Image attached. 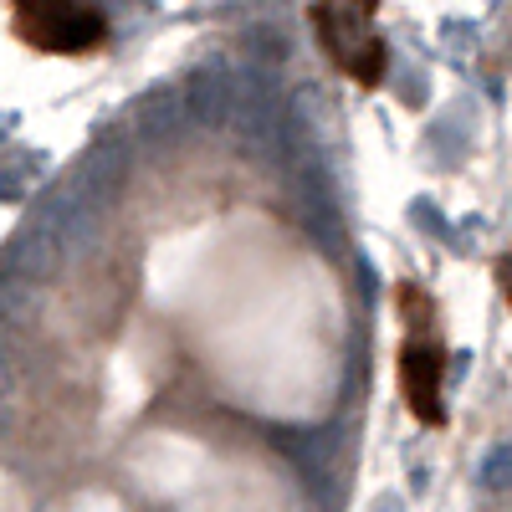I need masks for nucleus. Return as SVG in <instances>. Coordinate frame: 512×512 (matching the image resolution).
<instances>
[{
    "mask_svg": "<svg viewBox=\"0 0 512 512\" xmlns=\"http://www.w3.org/2000/svg\"><path fill=\"white\" fill-rule=\"evenodd\" d=\"M374 11L379 0H318L313 6V26L328 62L354 77L359 88H379L384 82V41L374 36Z\"/></svg>",
    "mask_w": 512,
    "mask_h": 512,
    "instance_id": "7ed1b4c3",
    "label": "nucleus"
},
{
    "mask_svg": "<svg viewBox=\"0 0 512 512\" xmlns=\"http://www.w3.org/2000/svg\"><path fill=\"white\" fill-rule=\"evenodd\" d=\"M400 313H405V328H415L400 349V395L410 405V415L420 425H441L446 410H441V384H446V349L441 338L431 333V318H436V303L425 297L420 287H400Z\"/></svg>",
    "mask_w": 512,
    "mask_h": 512,
    "instance_id": "f257e3e1",
    "label": "nucleus"
},
{
    "mask_svg": "<svg viewBox=\"0 0 512 512\" xmlns=\"http://www.w3.org/2000/svg\"><path fill=\"white\" fill-rule=\"evenodd\" d=\"M497 287H502V297L512 303V251H502V262H497Z\"/></svg>",
    "mask_w": 512,
    "mask_h": 512,
    "instance_id": "20e7f679",
    "label": "nucleus"
},
{
    "mask_svg": "<svg viewBox=\"0 0 512 512\" xmlns=\"http://www.w3.org/2000/svg\"><path fill=\"white\" fill-rule=\"evenodd\" d=\"M11 31L31 52L88 57L108 41V16L93 0H11Z\"/></svg>",
    "mask_w": 512,
    "mask_h": 512,
    "instance_id": "f03ea898",
    "label": "nucleus"
}]
</instances>
